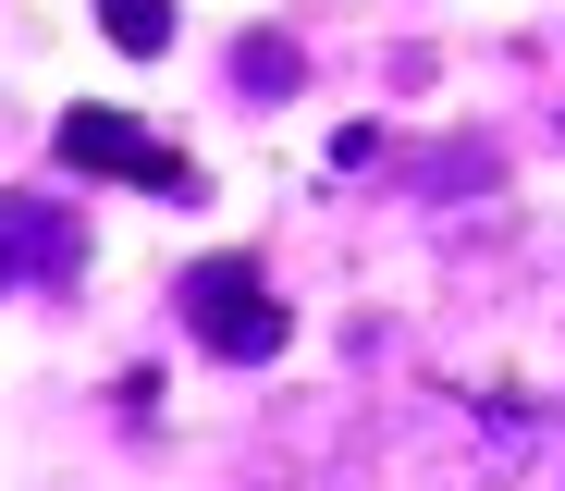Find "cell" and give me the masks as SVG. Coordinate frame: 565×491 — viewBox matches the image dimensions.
<instances>
[{
	"label": "cell",
	"instance_id": "obj_2",
	"mask_svg": "<svg viewBox=\"0 0 565 491\" xmlns=\"http://www.w3.org/2000/svg\"><path fill=\"white\" fill-rule=\"evenodd\" d=\"M62 160H74V172H124V184L184 196V160H160V136L124 124V111H62Z\"/></svg>",
	"mask_w": 565,
	"mask_h": 491
},
{
	"label": "cell",
	"instance_id": "obj_1",
	"mask_svg": "<svg viewBox=\"0 0 565 491\" xmlns=\"http://www.w3.org/2000/svg\"><path fill=\"white\" fill-rule=\"evenodd\" d=\"M184 320H198L222 356H270V344H282V308L258 295V270H246V258H210L198 282H184Z\"/></svg>",
	"mask_w": 565,
	"mask_h": 491
},
{
	"label": "cell",
	"instance_id": "obj_3",
	"mask_svg": "<svg viewBox=\"0 0 565 491\" xmlns=\"http://www.w3.org/2000/svg\"><path fill=\"white\" fill-rule=\"evenodd\" d=\"M99 25L124 50H172V0H99Z\"/></svg>",
	"mask_w": 565,
	"mask_h": 491
}]
</instances>
